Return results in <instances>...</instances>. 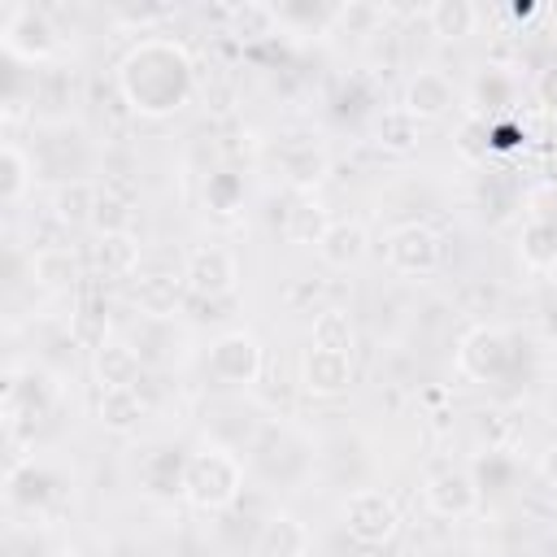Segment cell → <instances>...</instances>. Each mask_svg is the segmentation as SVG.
<instances>
[{"instance_id": "1", "label": "cell", "mask_w": 557, "mask_h": 557, "mask_svg": "<svg viewBox=\"0 0 557 557\" xmlns=\"http://www.w3.org/2000/svg\"><path fill=\"white\" fill-rule=\"evenodd\" d=\"M113 83L131 113L174 117L196 96V61H191L187 44H178L170 35H144L122 52Z\"/></svg>"}, {"instance_id": "2", "label": "cell", "mask_w": 557, "mask_h": 557, "mask_svg": "<svg viewBox=\"0 0 557 557\" xmlns=\"http://www.w3.org/2000/svg\"><path fill=\"white\" fill-rule=\"evenodd\" d=\"M178 496L200 513H222L244 496V466L222 444H200L183 461V487Z\"/></svg>"}, {"instance_id": "3", "label": "cell", "mask_w": 557, "mask_h": 557, "mask_svg": "<svg viewBox=\"0 0 557 557\" xmlns=\"http://www.w3.org/2000/svg\"><path fill=\"white\" fill-rule=\"evenodd\" d=\"M0 44L13 61H26V65H48L57 52H61V30L52 22L48 9L39 4H13L9 17H4V30H0Z\"/></svg>"}, {"instance_id": "4", "label": "cell", "mask_w": 557, "mask_h": 557, "mask_svg": "<svg viewBox=\"0 0 557 557\" xmlns=\"http://www.w3.org/2000/svg\"><path fill=\"white\" fill-rule=\"evenodd\" d=\"M518 352H513V335L505 326L479 322L457 339V370L474 383H500L513 370Z\"/></svg>"}, {"instance_id": "5", "label": "cell", "mask_w": 557, "mask_h": 557, "mask_svg": "<svg viewBox=\"0 0 557 557\" xmlns=\"http://www.w3.org/2000/svg\"><path fill=\"white\" fill-rule=\"evenodd\" d=\"M383 257L405 278H426L444 265V235L431 222H396L383 235Z\"/></svg>"}, {"instance_id": "6", "label": "cell", "mask_w": 557, "mask_h": 557, "mask_svg": "<svg viewBox=\"0 0 557 557\" xmlns=\"http://www.w3.org/2000/svg\"><path fill=\"white\" fill-rule=\"evenodd\" d=\"M422 505L435 513V518H448V522H461L470 513H479L483 505V487L479 479L457 466V461H440L422 474Z\"/></svg>"}, {"instance_id": "7", "label": "cell", "mask_w": 557, "mask_h": 557, "mask_svg": "<svg viewBox=\"0 0 557 557\" xmlns=\"http://www.w3.org/2000/svg\"><path fill=\"white\" fill-rule=\"evenodd\" d=\"M339 518H344L348 540H357L366 548H379V544H387L400 531V509H396L392 492H383V487L348 492L344 505H339Z\"/></svg>"}, {"instance_id": "8", "label": "cell", "mask_w": 557, "mask_h": 557, "mask_svg": "<svg viewBox=\"0 0 557 557\" xmlns=\"http://www.w3.org/2000/svg\"><path fill=\"white\" fill-rule=\"evenodd\" d=\"M265 370V348L252 331L235 326V331H222L213 344H209V374L213 383L222 387H252Z\"/></svg>"}, {"instance_id": "9", "label": "cell", "mask_w": 557, "mask_h": 557, "mask_svg": "<svg viewBox=\"0 0 557 557\" xmlns=\"http://www.w3.org/2000/svg\"><path fill=\"white\" fill-rule=\"evenodd\" d=\"M183 283L191 296H205V300H218V296H231L239 287V261L231 248L222 244H196L187 248L183 257Z\"/></svg>"}, {"instance_id": "10", "label": "cell", "mask_w": 557, "mask_h": 557, "mask_svg": "<svg viewBox=\"0 0 557 557\" xmlns=\"http://www.w3.org/2000/svg\"><path fill=\"white\" fill-rule=\"evenodd\" d=\"M300 392L313 400H335L352 387V352H335V348H305L300 352Z\"/></svg>"}, {"instance_id": "11", "label": "cell", "mask_w": 557, "mask_h": 557, "mask_svg": "<svg viewBox=\"0 0 557 557\" xmlns=\"http://www.w3.org/2000/svg\"><path fill=\"white\" fill-rule=\"evenodd\" d=\"M457 104V83L444 70H413L400 87V109L413 113L418 122H440Z\"/></svg>"}, {"instance_id": "12", "label": "cell", "mask_w": 557, "mask_h": 557, "mask_svg": "<svg viewBox=\"0 0 557 557\" xmlns=\"http://www.w3.org/2000/svg\"><path fill=\"white\" fill-rule=\"evenodd\" d=\"M278 174L300 196H313V187L331 174V152L318 139H287L278 144Z\"/></svg>"}, {"instance_id": "13", "label": "cell", "mask_w": 557, "mask_h": 557, "mask_svg": "<svg viewBox=\"0 0 557 557\" xmlns=\"http://www.w3.org/2000/svg\"><path fill=\"white\" fill-rule=\"evenodd\" d=\"M139 374H144V357H139V348L131 339L109 335L104 344L91 348V379H96L100 392L104 387H135Z\"/></svg>"}, {"instance_id": "14", "label": "cell", "mask_w": 557, "mask_h": 557, "mask_svg": "<svg viewBox=\"0 0 557 557\" xmlns=\"http://www.w3.org/2000/svg\"><path fill=\"white\" fill-rule=\"evenodd\" d=\"M313 553V535L309 527L287 513V509H274L261 531H257V557H309Z\"/></svg>"}, {"instance_id": "15", "label": "cell", "mask_w": 557, "mask_h": 557, "mask_svg": "<svg viewBox=\"0 0 557 557\" xmlns=\"http://www.w3.org/2000/svg\"><path fill=\"white\" fill-rule=\"evenodd\" d=\"M183 274H139L135 287H131V300L139 309V318H152V322H170L178 313V300H183Z\"/></svg>"}, {"instance_id": "16", "label": "cell", "mask_w": 557, "mask_h": 557, "mask_svg": "<svg viewBox=\"0 0 557 557\" xmlns=\"http://www.w3.org/2000/svg\"><path fill=\"white\" fill-rule=\"evenodd\" d=\"M148 418V400L139 387H104L96 396V422L113 435H131L139 431V422Z\"/></svg>"}, {"instance_id": "17", "label": "cell", "mask_w": 557, "mask_h": 557, "mask_svg": "<svg viewBox=\"0 0 557 557\" xmlns=\"http://www.w3.org/2000/svg\"><path fill=\"white\" fill-rule=\"evenodd\" d=\"M366 252H370V231H366L357 218H335L331 231H326L322 244H318V257H322L331 270H352Z\"/></svg>"}, {"instance_id": "18", "label": "cell", "mask_w": 557, "mask_h": 557, "mask_svg": "<svg viewBox=\"0 0 557 557\" xmlns=\"http://www.w3.org/2000/svg\"><path fill=\"white\" fill-rule=\"evenodd\" d=\"M479 22H483V13H479V4H470V0H435V4H426V26H431V35L444 39V44L470 39V35L479 30Z\"/></svg>"}, {"instance_id": "19", "label": "cell", "mask_w": 557, "mask_h": 557, "mask_svg": "<svg viewBox=\"0 0 557 557\" xmlns=\"http://www.w3.org/2000/svg\"><path fill=\"white\" fill-rule=\"evenodd\" d=\"M370 139L383 148V152H413L418 148V139H422V122L413 117V113H405L400 104H387L383 113H374V122H370Z\"/></svg>"}, {"instance_id": "20", "label": "cell", "mask_w": 557, "mask_h": 557, "mask_svg": "<svg viewBox=\"0 0 557 557\" xmlns=\"http://www.w3.org/2000/svg\"><path fill=\"white\" fill-rule=\"evenodd\" d=\"M96 196H100V187H96L91 178H61V183L52 187L48 209H52V218H57L61 226H83V222H91Z\"/></svg>"}, {"instance_id": "21", "label": "cell", "mask_w": 557, "mask_h": 557, "mask_svg": "<svg viewBox=\"0 0 557 557\" xmlns=\"http://www.w3.org/2000/svg\"><path fill=\"white\" fill-rule=\"evenodd\" d=\"M331 213H326V205L322 200H313V196H300L292 209H287V218H283V235H287V244H300V248H318L322 244V235L331 231Z\"/></svg>"}, {"instance_id": "22", "label": "cell", "mask_w": 557, "mask_h": 557, "mask_svg": "<svg viewBox=\"0 0 557 557\" xmlns=\"http://www.w3.org/2000/svg\"><path fill=\"white\" fill-rule=\"evenodd\" d=\"M283 22L274 13V4H261V0H244L235 9H226V35H235L239 44H261L270 35H278Z\"/></svg>"}, {"instance_id": "23", "label": "cell", "mask_w": 557, "mask_h": 557, "mask_svg": "<svg viewBox=\"0 0 557 557\" xmlns=\"http://www.w3.org/2000/svg\"><path fill=\"white\" fill-rule=\"evenodd\" d=\"M35 187V157L22 148V144H4L0 148V200L9 209H17L26 200V191Z\"/></svg>"}, {"instance_id": "24", "label": "cell", "mask_w": 557, "mask_h": 557, "mask_svg": "<svg viewBox=\"0 0 557 557\" xmlns=\"http://www.w3.org/2000/svg\"><path fill=\"white\" fill-rule=\"evenodd\" d=\"M91 261H96V270L104 278H131L139 270V239H135V231H126V235H96Z\"/></svg>"}, {"instance_id": "25", "label": "cell", "mask_w": 557, "mask_h": 557, "mask_svg": "<svg viewBox=\"0 0 557 557\" xmlns=\"http://www.w3.org/2000/svg\"><path fill=\"white\" fill-rule=\"evenodd\" d=\"M30 278H35L39 287H70V283L83 278V265H78V257H74L70 248L44 244V248H35V257H30Z\"/></svg>"}, {"instance_id": "26", "label": "cell", "mask_w": 557, "mask_h": 557, "mask_svg": "<svg viewBox=\"0 0 557 557\" xmlns=\"http://www.w3.org/2000/svg\"><path fill=\"white\" fill-rule=\"evenodd\" d=\"M309 344H313V348L352 352V344H357V326H352L348 309H339V305L318 309V313H313V322H309Z\"/></svg>"}, {"instance_id": "27", "label": "cell", "mask_w": 557, "mask_h": 557, "mask_svg": "<svg viewBox=\"0 0 557 557\" xmlns=\"http://www.w3.org/2000/svg\"><path fill=\"white\" fill-rule=\"evenodd\" d=\"M96 235H126L131 226H135V209H131V200L126 196H117V191H109V187H100V196H96V209H91V222H87Z\"/></svg>"}, {"instance_id": "28", "label": "cell", "mask_w": 557, "mask_h": 557, "mask_svg": "<svg viewBox=\"0 0 557 557\" xmlns=\"http://www.w3.org/2000/svg\"><path fill=\"white\" fill-rule=\"evenodd\" d=\"M383 22H387V9L370 0H348V4H335L331 13V30L339 35H374Z\"/></svg>"}, {"instance_id": "29", "label": "cell", "mask_w": 557, "mask_h": 557, "mask_svg": "<svg viewBox=\"0 0 557 557\" xmlns=\"http://www.w3.org/2000/svg\"><path fill=\"white\" fill-rule=\"evenodd\" d=\"M70 335H74L83 348L104 344V339H109V318H104V305L83 300V305L74 309V318H70Z\"/></svg>"}, {"instance_id": "30", "label": "cell", "mask_w": 557, "mask_h": 557, "mask_svg": "<svg viewBox=\"0 0 557 557\" xmlns=\"http://www.w3.org/2000/svg\"><path fill=\"white\" fill-rule=\"evenodd\" d=\"M535 96H540V104L557 109V65H544V70L535 74Z\"/></svg>"}, {"instance_id": "31", "label": "cell", "mask_w": 557, "mask_h": 557, "mask_svg": "<svg viewBox=\"0 0 557 557\" xmlns=\"http://www.w3.org/2000/svg\"><path fill=\"white\" fill-rule=\"evenodd\" d=\"M535 470H540V479H544V483L557 492V440H553V444H544V453H540Z\"/></svg>"}, {"instance_id": "32", "label": "cell", "mask_w": 557, "mask_h": 557, "mask_svg": "<svg viewBox=\"0 0 557 557\" xmlns=\"http://www.w3.org/2000/svg\"><path fill=\"white\" fill-rule=\"evenodd\" d=\"M44 557H74V553H44Z\"/></svg>"}]
</instances>
